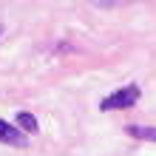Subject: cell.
Wrapping results in <instances>:
<instances>
[{
	"label": "cell",
	"mask_w": 156,
	"mask_h": 156,
	"mask_svg": "<svg viewBox=\"0 0 156 156\" xmlns=\"http://www.w3.org/2000/svg\"><path fill=\"white\" fill-rule=\"evenodd\" d=\"M139 97H142L139 85H125V88L114 91V94H108L99 102V111H125V108H133L139 102Z\"/></svg>",
	"instance_id": "obj_1"
},
{
	"label": "cell",
	"mask_w": 156,
	"mask_h": 156,
	"mask_svg": "<svg viewBox=\"0 0 156 156\" xmlns=\"http://www.w3.org/2000/svg\"><path fill=\"white\" fill-rule=\"evenodd\" d=\"M0 142H6V145H26V133L23 131H17L14 125H9V122H3L0 119Z\"/></svg>",
	"instance_id": "obj_2"
},
{
	"label": "cell",
	"mask_w": 156,
	"mask_h": 156,
	"mask_svg": "<svg viewBox=\"0 0 156 156\" xmlns=\"http://www.w3.org/2000/svg\"><path fill=\"white\" fill-rule=\"evenodd\" d=\"M17 128H20L23 133H37V131H40L37 116L29 114V111H20V114H17Z\"/></svg>",
	"instance_id": "obj_3"
},
{
	"label": "cell",
	"mask_w": 156,
	"mask_h": 156,
	"mask_svg": "<svg viewBox=\"0 0 156 156\" xmlns=\"http://www.w3.org/2000/svg\"><path fill=\"white\" fill-rule=\"evenodd\" d=\"M131 136H136V139H148V142H156V128H145V125H128L125 128Z\"/></svg>",
	"instance_id": "obj_4"
},
{
	"label": "cell",
	"mask_w": 156,
	"mask_h": 156,
	"mask_svg": "<svg viewBox=\"0 0 156 156\" xmlns=\"http://www.w3.org/2000/svg\"><path fill=\"white\" fill-rule=\"evenodd\" d=\"M0 31H3V29H0Z\"/></svg>",
	"instance_id": "obj_5"
}]
</instances>
